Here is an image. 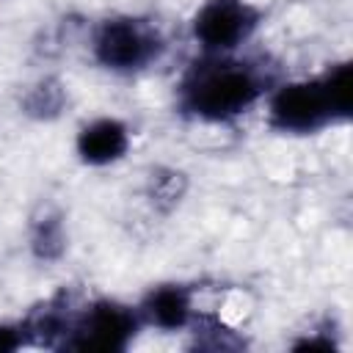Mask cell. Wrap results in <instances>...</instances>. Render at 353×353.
<instances>
[{
  "instance_id": "1",
  "label": "cell",
  "mask_w": 353,
  "mask_h": 353,
  "mask_svg": "<svg viewBox=\"0 0 353 353\" xmlns=\"http://www.w3.org/2000/svg\"><path fill=\"white\" fill-rule=\"evenodd\" d=\"M276 85L262 61L232 55H199L176 83V108L201 124H229L265 102Z\"/></svg>"
},
{
  "instance_id": "6",
  "label": "cell",
  "mask_w": 353,
  "mask_h": 353,
  "mask_svg": "<svg viewBox=\"0 0 353 353\" xmlns=\"http://www.w3.org/2000/svg\"><path fill=\"white\" fill-rule=\"evenodd\" d=\"M132 130L119 116H94L74 135V154L88 168H108L130 154Z\"/></svg>"
},
{
  "instance_id": "3",
  "label": "cell",
  "mask_w": 353,
  "mask_h": 353,
  "mask_svg": "<svg viewBox=\"0 0 353 353\" xmlns=\"http://www.w3.org/2000/svg\"><path fill=\"white\" fill-rule=\"evenodd\" d=\"M88 50L99 69L130 77L152 69L163 58L165 36L146 17L113 14L97 22V28L91 30Z\"/></svg>"
},
{
  "instance_id": "4",
  "label": "cell",
  "mask_w": 353,
  "mask_h": 353,
  "mask_svg": "<svg viewBox=\"0 0 353 353\" xmlns=\"http://www.w3.org/2000/svg\"><path fill=\"white\" fill-rule=\"evenodd\" d=\"M262 8L251 0H204L190 17V36L201 55H232L254 39Z\"/></svg>"
},
{
  "instance_id": "5",
  "label": "cell",
  "mask_w": 353,
  "mask_h": 353,
  "mask_svg": "<svg viewBox=\"0 0 353 353\" xmlns=\"http://www.w3.org/2000/svg\"><path fill=\"white\" fill-rule=\"evenodd\" d=\"M141 328H143V320L138 314V306L116 301V298H97L72 314L63 347L127 350Z\"/></svg>"
},
{
  "instance_id": "8",
  "label": "cell",
  "mask_w": 353,
  "mask_h": 353,
  "mask_svg": "<svg viewBox=\"0 0 353 353\" xmlns=\"http://www.w3.org/2000/svg\"><path fill=\"white\" fill-rule=\"evenodd\" d=\"M28 339L25 323H0V353L6 350H19Z\"/></svg>"
},
{
  "instance_id": "7",
  "label": "cell",
  "mask_w": 353,
  "mask_h": 353,
  "mask_svg": "<svg viewBox=\"0 0 353 353\" xmlns=\"http://www.w3.org/2000/svg\"><path fill=\"white\" fill-rule=\"evenodd\" d=\"M135 306L143 328H157L163 334L185 331L196 320V295L182 281H163L149 287Z\"/></svg>"
},
{
  "instance_id": "2",
  "label": "cell",
  "mask_w": 353,
  "mask_h": 353,
  "mask_svg": "<svg viewBox=\"0 0 353 353\" xmlns=\"http://www.w3.org/2000/svg\"><path fill=\"white\" fill-rule=\"evenodd\" d=\"M353 110V69L339 61L314 77L276 83L265 97V121L279 135H314Z\"/></svg>"
}]
</instances>
